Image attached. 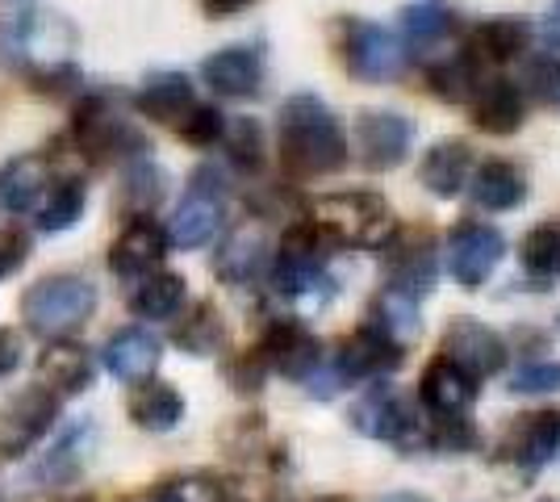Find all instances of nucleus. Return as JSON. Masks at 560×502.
Wrapping results in <instances>:
<instances>
[{"label": "nucleus", "instance_id": "f03ea898", "mask_svg": "<svg viewBox=\"0 0 560 502\" xmlns=\"http://www.w3.org/2000/svg\"><path fill=\"white\" fill-rule=\"evenodd\" d=\"M68 139L71 155H80L89 167H109V164H135L151 155V139L139 130V121L126 118L117 109L114 93H80L68 114Z\"/></svg>", "mask_w": 560, "mask_h": 502}, {"label": "nucleus", "instance_id": "9b49d317", "mask_svg": "<svg viewBox=\"0 0 560 502\" xmlns=\"http://www.w3.org/2000/svg\"><path fill=\"white\" fill-rule=\"evenodd\" d=\"M401 364V343L394 335H385L376 323H360L355 331L339 343V352L330 360V377L335 385H360V382H381L385 373H394Z\"/></svg>", "mask_w": 560, "mask_h": 502}, {"label": "nucleus", "instance_id": "ddd939ff", "mask_svg": "<svg viewBox=\"0 0 560 502\" xmlns=\"http://www.w3.org/2000/svg\"><path fill=\"white\" fill-rule=\"evenodd\" d=\"M256 352L264 357L268 373H280L289 382H310L323 369V343L302 318H272Z\"/></svg>", "mask_w": 560, "mask_h": 502}, {"label": "nucleus", "instance_id": "412c9836", "mask_svg": "<svg viewBox=\"0 0 560 502\" xmlns=\"http://www.w3.org/2000/svg\"><path fill=\"white\" fill-rule=\"evenodd\" d=\"M477 402V382L460 364L435 357L419 377V407L427 419H460Z\"/></svg>", "mask_w": 560, "mask_h": 502}, {"label": "nucleus", "instance_id": "1a4fd4ad", "mask_svg": "<svg viewBox=\"0 0 560 502\" xmlns=\"http://www.w3.org/2000/svg\"><path fill=\"white\" fill-rule=\"evenodd\" d=\"M351 428L369 440H385V444H397V448H415L422 444V428L427 419L419 415L415 398H406L397 385L381 382L369 385V394L351 407Z\"/></svg>", "mask_w": 560, "mask_h": 502}, {"label": "nucleus", "instance_id": "4c0bfd02", "mask_svg": "<svg viewBox=\"0 0 560 502\" xmlns=\"http://www.w3.org/2000/svg\"><path fill=\"white\" fill-rule=\"evenodd\" d=\"M172 343H176L185 357H213V352H222V343H226V323H222L218 306H213V302H197V306L172 327Z\"/></svg>", "mask_w": 560, "mask_h": 502}, {"label": "nucleus", "instance_id": "37998d69", "mask_svg": "<svg viewBox=\"0 0 560 502\" xmlns=\"http://www.w3.org/2000/svg\"><path fill=\"white\" fill-rule=\"evenodd\" d=\"M222 373H226V382H231L234 394H259L264 382H268V364H264V357H259L256 348L231 357L222 364Z\"/></svg>", "mask_w": 560, "mask_h": 502}, {"label": "nucleus", "instance_id": "f3484780", "mask_svg": "<svg viewBox=\"0 0 560 502\" xmlns=\"http://www.w3.org/2000/svg\"><path fill=\"white\" fill-rule=\"evenodd\" d=\"M355 147H360V164L369 172H394L406 164L415 147V121L401 118L397 109H360Z\"/></svg>", "mask_w": 560, "mask_h": 502}, {"label": "nucleus", "instance_id": "864d4df0", "mask_svg": "<svg viewBox=\"0 0 560 502\" xmlns=\"http://www.w3.org/2000/svg\"><path fill=\"white\" fill-rule=\"evenodd\" d=\"M318 502H348V499H318Z\"/></svg>", "mask_w": 560, "mask_h": 502}, {"label": "nucleus", "instance_id": "c03bdc74", "mask_svg": "<svg viewBox=\"0 0 560 502\" xmlns=\"http://www.w3.org/2000/svg\"><path fill=\"white\" fill-rule=\"evenodd\" d=\"M560 389V360H536L511 373V394H557Z\"/></svg>", "mask_w": 560, "mask_h": 502}, {"label": "nucleus", "instance_id": "f257e3e1", "mask_svg": "<svg viewBox=\"0 0 560 502\" xmlns=\"http://www.w3.org/2000/svg\"><path fill=\"white\" fill-rule=\"evenodd\" d=\"M277 155L293 180H318L348 167V135L318 93H293L280 105Z\"/></svg>", "mask_w": 560, "mask_h": 502}, {"label": "nucleus", "instance_id": "a878e982", "mask_svg": "<svg viewBox=\"0 0 560 502\" xmlns=\"http://www.w3.org/2000/svg\"><path fill=\"white\" fill-rule=\"evenodd\" d=\"M268 240H264V231L259 226H238L231 231L222 247L213 252V277L222 281V285L231 289H243V285H256L268 277Z\"/></svg>", "mask_w": 560, "mask_h": 502}, {"label": "nucleus", "instance_id": "2f4dec72", "mask_svg": "<svg viewBox=\"0 0 560 502\" xmlns=\"http://www.w3.org/2000/svg\"><path fill=\"white\" fill-rule=\"evenodd\" d=\"M130 423L139 431H151V435H164V431H176L185 423V394L176 389L172 382H160V377H151V382L135 385V394H130Z\"/></svg>", "mask_w": 560, "mask_h": 502}, {"label": "nucleus", "instance_id": "6ab92c4d", "mask_svg": "<svg viewBox=\"0 0 560 502\" xmlns=\"http://www.w3.org/2000/svg\"><path fill=\"white\" fill-rule=\"evenodd\" d=\"M201 84L226 101H256L264 93V50L256 43H231L213 50L201 63Z\"/></svg>", "mask_w": 560, "mask_h": 502}, {"label": "nucleus", "instance_id": "a211bd4d", "mask_svg": "<svg viewBox=\"0 0 560 502\" xmlns=\"http://www.w3.org/2000/svg\"><path fill=\"white\" fill-rule=\"evenodd\" d=\"M167 252H172V243H167L164 222H155V218H130V222H121L117 240L109 243V272L135 285L147 272L164 268Z\"/></svg>", "mask_w": 560, "mask_h": 502}, {"label": "nucleus", "instance_id": "7ed1b4c3", "mask_svg": "<svg viewBox=\"0 0 560 502\" xmlns=\"http://www.w3.org/2000/svg\"><path fill=\"white\" fill-rule=\"evenodd\" d=\"M330 252L335 247L323 240V231L310 218H293L284 226V235H280L272 260H268V285H272V293L284 297V302H302V306L314 302V306H323L335 293L327 272Z\"/></svg>", "mask_w": 560, "mask_h": 502}, {"label": "nucleus", "instance_id": "f704fd0d", "mask_svg": "<svg viewBox=\"0 0 560 502\" xmlns=\"http://www.w3.org/2000/svg\"><path fill=\"white\" fill-rule=\"evenodd\" d=\"M84 210H89V185H84V176L59 172V176L50 180L43 206L34 210V226H38L43 235H63L71 226H80Z\"/></svg>", "mask_w": 560, "mask_h": 502}, {"label": "nucleus", "instance_id": "c9c22d12", "mask_svg": "<svg viewBox=\"0 0 560 502\" xmlns=\"http://www.w3.org/2000/svg\"><path fill=\"white\" fill-rule=\"evenodd\" d=\"M481 89V63L468 55V50H456V55H444L440 63L427 68V93L444 105H468Z\"/></svg>", "mask_w": 560, "mask_h": 502}, {"label": "nucleus", "instance_id": "4be33fe9", "mask_svg": "<svg viewBox=\"0 0 560 502\" xmlns=\"http://www.w3.org/2000/svg\"><path fill=\"white\" fill-rule=\"evenodd\" d=\"M468 114H472V126L481 135L511 139L527 121V96L518 93V84L506 80V75H490V80H481L477 96L468 101Z\"/></svg>", "mask_w": 560, "mask_h": 502}, {"label": "nucleus", "instance_id": "f8f14e48", "mask_svg": "<svg viewBox=\"0 0 560 502\" xmlns=\"http://www.w3.org/2000/svg\"><path fill=\"white\" fill-rule=\"evenodd\" d=\"M440 357H447L452 364H460L472 382H481V377H493V373H502L506 369V360H511V343L502 339V335L486 327L481 318H452L444 327V339H440Z\"/></svg>", "mask_w": 560, "mask_h": 502}, {"label": "nucleus", "instance_id": "ea45409f", "mask_svg": "<svg viewBox=\"0 0 560 502\" xmlns=\"http://www.w3.org/2000/svg\"><path fill=\"white\" fill-rule=\"evenodd\" d=\"M369 323H376L385 335H394L397 343L406 348V339H415L422 327V318H419V302L410 297V293H397V289H381L373 297V318Z\"/></svg>", "mask_w": 560, "mask_h": 502}, {"label": "nucleus", "instance_id": "3c124183", "mask_svg": "<svg viewBox=\"0 0 560 502\" xmlns=\"http://www.w3.org/2000/svg\"><path fill=\"white\" fill-rule=\"evenodd\" d=\"M213 502H247V499H234V494H222V499H213Z\"/></svg>", "mask_w": 560, "mask_h": 502}, {"label": "nucleus", "instance_id": "2eb2a0df", "mask_svg": "<svg viewBox=\"0 0 560 502\" xmlns=\"http://www.w3.org/2000/svg\"><path fill=\"white\" fill-rule=\"evenodd\" d=\"M59 419V398L43 389V385H30L22 394H13L4 407H0V456H25Z\"/></svg>", "mask_w": 560, "mask_h": 502}, {"label": "nucleus", "instance_id": "49530a36", "mask_svg": "<svg viewBox=\"0 0 560 502\" xmlns=\"http://www.w3.org/2000/svg\"><path fill=\"white\" fill-rule=\"evenodd\" d=\"M22 364V335L13 327H0V377H9Z\"/></svg>", "mask_w": 560, "mask_h": 502}, {"label": "nucleus", "instance_id": "4468645a", "mask_svg": "<svg viewBox=\"0 0 560 502\" xmlns=\"http://www.w3.org/2000/svg\"><path fill=\"white\" fill-rule=\"evenodd\" d=\"M560 453V410H527L498 440V460L523 474H539Z\"/></svg>", "mask_w": 560, "mask_h": 502}, {"label": "nucleus", "instance_id": "e433bc0d", "mask_svg": "<svg viewBox=\"0 0 560 502\" xmlns=\"http://www.w3.org/2000/svg\"><path fill=\"white\" fill-rule=\"evenodd\" d=\"M523 277L536 281V289H552L560 281V222H539L518 243Z\"/></svg>", "mask_w": 560, "mask_h": 502}, {"label": "nucleus", "instance_id": "aec40b11", "mask_svg": "<svg viewBox=\"0 0 560 502\" xmlns=\"http://www.w3.org/2000/svg\"><path fill=\"white\" fill-rule=\"evenodd\" d=\"M55 155L47 151H22L9 164H0V206L9 214H30L43 206L50 180H55Z\"/></svg>", "mask_w": 560, "mask_h": 502}, {"label": "nucleus", "instance_id": "dca6fc26", "mask_svg": "<svg viewBox=\"0 0 560 502\" xmlns=\"http://www.w3.org/2000/svg\"><path fill=\"white\" fill-rule=\"evenodd\" d=\"M385 256V285L397 289V293H410L415 302H422L431 289H435V277H440V264H435V243L427 231H394L389 243L381 247Z\"/></svg>", "mask_w": 560, "mask_h": 502}, {"label": "nucleus", "instance_id": "cd10ccee", "mask_svg": "<svg viewBox=\"0 0 560 502\" xmlns=\"http://www.w3.org/2000/svg\"><path fill=\"white\" fill-rule=\"evenodd\" d=\"M532 34H536V25L527 22V17H486V22L472 25V34H468V55L477 63L506 68V63L527 55Z\"/></svg>", "mask_w": 560, "mask_h": 502}, {"label": "nucleus", "instance_id": "58836bf2", "mask_svg": "<svg viewBox=\"0 0 560 502\" xmlns=\"http://www.w3.org/2000/svg\"><path fill=\"white\" fill-rule=\"evenodd\" d=\"M222 151L226 164L238 176H259L268 164V143H264V126L256 118H226V135H222Z\"/></svg>", "mask_w": 560, "mask_h": 502}, {"label": "nucleus", "instance_id": "a19ab883", "mask_svg": "<svg viewBox=\"0 0 560 502\" xmlns=\"http://www.w3.org/2000/svg\"><path fill=\"white\" fill-rule=\"evenodd\" d=\"M172 130H176V139L188 143L192 151H210V147H218L222 135H226V114H222L218 105H201V101H197Z\"/></svg>", "mask_w": 560, "mask_h": 502}, {"label": "nucleus", "instance_id": "5fc2aeb1", "mask_svg": "<svg viewBox=\"0 0 560 502\" xmlns=\"http://www.w3.org/2000/svg\"><path fill=\"white\" fill-rule=\"evenodd\" d=\"M68 502H93V499H68Z\"/></svg>", "mask_w": 560, "mask_h": 502}, {"label": "nucleus", "instance_id": "20e7f679", "mask_svg": "<svg viewBox=\"0 0 560 502\" xmlns=\"http://www.w3.org/2000/svg\"><path fill=\"white\" fill-rule=\"evenodd\" d=\"M305 218L323 231V240L339 252H373V247H385L389 235L397 231L394 210L389 201L373 189H339V192H323L310 201Z\"/></svg>", "mask_w": 560, "mask_h": 502}, {"label": "nucleus", "instance_id": "0eeeda50", "mask_svg": "<svg viewBox=\"0 0 560 502\" xmlns=\"http://www.w3.org/2000/svg\"><path fill=\"white\" fill-rule=\"evenodd\" d=\"M226 197H231V185H226V167L218 164H201L192 167L188 176V189L180 197V206L167 218V243L180 247V252H197V247H210L222 226H226Z\"/></svg>", "mask_w": 560, "mask_h": 502}, {"label": "nucleus", "instance_id": "bb28decb", "mask_svg": "<svg viewBox=\"0 0 560 502\" xmlns=\"http://www.w3.org/2000/svg\"><path fill=\"white\" fill-rule=\"evenodd\" d=\"M130 105H135L139 118L160 121V126H176L197 105V89H192V80L185 72L164 68V72L142 75V84L135 89Z\"/></svg>", "mask_w": 560, "mask_h": 502}, {"label": "nucleus", "instance_id": "8fccbe9b", "mask_svg": "<svg viewBox=\"0 0 560 502\" xmlns=\"http://www.w3.org/2000/svg\"><path fill=\"white\" fill-rule=\"evenodd\" d=\"M544 38H548V47L560 55V0H552V9H548V17H544Z\"/></svg>", "mask_w": 560, "mask_h": 502}, {"label": "nucleus", "instance_id": "393cba45", "mask_svg": "<svg viewBox=\"0 0 560 502\" xmlns=\"http://www.w3.org/2000/svg\"><path fill=\"white\" fill-rule=\"evenodd\" d=\"M96 453V423L89 415H80L75 423H68V431L50 444V453L38 456L30 481L38 478L43 486H71V481L84 474V465L93 460Z\"/></svg>", "mask_w": 560, "mask_h": 502}, {"label": "nucleus", "instance_id": "c85d7f7f", "mask_svg": "<svg viewBox=\"0 0 560 502\" xmlns=\"http://www.w3.org/2000/svg\"><path fill=\"white\" fill-rule=\"evenodd\" d=\"M472 167H477L472 164V147H468L465 139H440V143L422 155L419 180L431 197L452 201V197H460L465 185L472 180Z\"/></svg>", "mask_w": 560, "mask_h": 502}, {"label": "nucleus", "instance_id": "9d476101", "mask_svg": "<svg viewBox=\"0 0 560 502\" xmlns=\"http://www.w3.org/2000/svg\"><path fill=\"white\" fill-rule=\"evenodd\" d=\"M506 256V235L481 222V218H465L460 226H452V235L444 243V264L447 277L465 293H477L493 277V268Z\"/></svg>", "mask_w": 560, "mask_h": 502}, {"label": "nucleus", "instance_id": "de8ad7c7", "mask_svg": "<svg viewBox=\"0 0 560 502\" xmlns=\"http://www.w3.org/2000/svg\"><path fill=\"white\" fill-rule=\"evenodd\" d=\"M252 4H256V0H201V13H206L210 22H226V17L252 9Z\"/></svg>", "mask_w": 560, "mask_h": 502}, {"label": "nucleus", "instance_id": "a18cd8bd", "mask_svg": "<svg viewBox=\"0 0 560 502\" xmlns=\"http://www.w3.org/2000/svg\"><path fill=\"white\" fill-rule=\"evenodd\" d=\"M30 247H34V240L25 226H0V281L13 277L30 260Z\"/></svg>", "mask_w": 560, "mask_h": 502}, {"label": "nucleus", "instance_id": "473e14b6", "mask_svg": "<svg viewBox=\"0 0 560 502\" xmlns=\"http://www.w3.org/2000/svg\"><path fill=\"white\" fill-rule=\"evenodd\" d=\"M460 34V17L444 9V4H435V0H419V4H406L401 13H397V38H401V47L406 55L415 50H431V47H444L447 38H456Z\"/></svg>", "mask_w": 560, "mask_h": 502}, {"label": "nucleus", "instance_id": "39448f33", "mask_svg": "<svg viewBox=\"0 0 560 502\" xmlns=\"http://www.w3.org/2000/svg\"><path fill=\"white\" fill-rule=\"evenodd\" d=\"M96 314V285L80 272H50L22 293V323L38 339H75Z\"/></svg>", "mask_w": 560, "mask_h": 502}, {"label": "nucleus", "instance_id": "72a5a7b5", "mask_svg": "<svg viewBox=\"0 0 560 502\" xmlns=\"http://www.w3.org/2000/svg\"><path fill=\"white\" fill-rule=\"evenodd\" d=\"M185 302H188V281L180 272H172V268L147 272L142 281H135L130 297H126L130 314H135V318H147V323L176 318V314L185 311Z\"/></svg>", "mask_w": 560, "mask_h": 502}, {"label": "nucleus", "instance_id": "b1692460", "mask_svg": "<svg viewBox=\"0 0 560 502\" xmlns=\"http://www.w3.org/2000/svg\"><path fill=\"white\" fill-rule=\"evenodd\" d=\"M96 377L93 348H84L80 339H55L38 357V385L50 389L55 398H75L84 394Z\"/></svg>", "mask_w": 560, "mask_h": 502}, {"label": "nucleus", "instance_id": "603ef678", "mask_svg": "<svg viewBox=\"0 0 560 502\" xmlns=\"http://www.w3.org/2000/svg\"><path fill=\"white\" fill-rule=\"evenodd\" d=\"M552 331H557V339H560V314H557V323H552Z\"/></svg>", "mask_w": 560, "mask_h": 502}, {"label": "nucleus", "instance_id": "6e6552de", "mask_svg": "<svg viewBox=\"0 0 560 502\" xmlns=\"http://www.w3.org/2000/svg\"><path fill=\"white\" fill-rule=\"evenodd\" d=\"M13 34H18V68H25V75L75 63L80 30L55 9H30L22 17H13Z\"/></svg>", "mask_w": 560, "mask_h": 502}, {"label": "nucleus", "instance_id": "423d86ee", "mask_svg": "<svg viewBox=\"0 0 560 502\" xmlns=\"http://www.w3.org/2000/svg\"><path fill=\"white\" fill-rule=\"evenodd\" d=\"M330 38H335L339 68L351 80H360V84H394V80L406 75L410 55L401 47V38H397L394 30H385V25L348 13V17H339V22L330 25Z\"/></svg>", "mask_w": 560, "mask_h": 502}, {"label": "nucleus", "instance_id": "6e6d98bb", "mask_svg": "<svg viewBox=\"0 0 560 502\" xmlns=\"http://www.w3.org/2000/svg\"><path fill=\"white\" fill-rule=\"evenodd\" d=\"M539 502H557V499H539Z\"/></svg>", "mask_w": 560, "mask_h": 502}, {"label": "nucleus", "instance_id": "7c9ffc66", "mask_svg": "<svg viewBox=\"0 0 560 502\" xmlns=\"http://www.w3.org/2000/svg\"><path fill=\"white\" fill-rule=\"evenodd\" d=\"M472 201H477V210H486V214H511L518 210L523 201H527V172L511 160H486L481 167H472Z\"/></svg>", "mask_w": 560, "mask_h": 502}, {"label": "nucleus", "instance_id": "09e8293b", "mask_svg": "<svg viewBox=\"0 0 560 502\" xmlns=\"http://www.w3.org/2000/svg\"><path fill=\"white\" fill-rule=\"evenodd\" d=\"M0 68H18V34H13V17H0Z\"/></svg>", "mask_w": 560, "mask_h": 502}, {"label": "nucleus", "instance_id": "5701e85b", "mask_svg": "<svg viewBox=\"0 0 560 502\" xmlns=\"http://www.w3.org/2000/svg\"><path fill=\"white\" fill-rule=\"evenodd\" d=\"M160 360H164V343H160V335H151L147 327H121V331L109 335V343L101 348L105 373L126 385L151 382L155 369H160Z\"/></svg>", "mask_w": 560, "mask_h": 502}, {"label": "nucleus", "instance_id": "c756f323", "mask_svg": "<svg viewBox=\"0 0 560 502\" xmlns=\"http://www.w3.org/2000/svg\"><path fill=\"white\" fill-rule=\"evenodd\" d=\"M167 197V172L151 155L135 160V164L121 167V185L114 192V214L121 222L130 218H155V210L164 206Z\"/></svg>", "mask_w": 560, "mask_h": 502}, {"label": "nucleus", "instance_id": "79ce46f5", "mask_svg": "<svg viewBox=\"0 0 560 502\" xmlns=\"http://www.w3.org/2000/svg\"><path fill=\"white\" fill-rule=\"evenodd\" d=\"M518 93L544 101V105H560V55L557 50H539L523 63L518 75Z\"/></svg>", "mask_w": 560, "mask_h": 502}]
</instances>
